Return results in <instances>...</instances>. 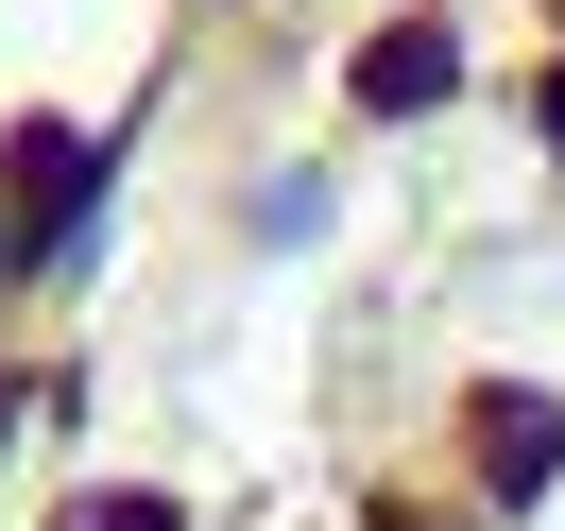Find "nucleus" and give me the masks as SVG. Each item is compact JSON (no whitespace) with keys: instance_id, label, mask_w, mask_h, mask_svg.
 Returning a JSON list of instances; mask_svg holds the SVG:
<instances>
[{"instance_id":"1","label":"nucleus","mask_w":565,"mask_h":531,"mask_svg":"<svg viewBox=\"0 0 565 531\" xmlns=\"http://www.w3.org/2000/svg\"><path fill=\"white\" fill-rule=\"evenodd\" d=\"M462 446H480V480H497V497H548V480H565V394L480 378V394H462Z\"/></svg>"},{"instance_id":"4","label":"nucleus","mask_w":565,"mask_h":531,"mask_svg":"<svg viewBox=\"0 0 565 531\" xmlns=\"http://www.w3.org/2000/svg\"><path fill=\"white\" fill-rule=\"evenodd\" d=\"M70 531H172V514H154V497H86Z\"/></svg>"},{"instance_id":"2","label":"nucleus","mask_w":565,"mask_h":531,"mask_svg":"<svg viewBox=\"0 0 565 531\" xmlns=\"http://www.w3.org/2000/svg\"><path fill=\"white\" fill-rule=\"evenodd\" d=\"M446 70H462V35H446V18H394V35L360 52V104H394V120H412V104H446Z\"/></svg>"},{"instance_id":"5","label":"nucleus","mask_w":565,"mask_h":531,"mask_svg":"<svg viewBox=\"0 0 565 531\" xmlns=\"http://www.w3.org/2000/svg\"><path fill=\"white\" fill-rule=\"evenodd\" d=\"M548 155H565V70H548Z\"/></svg>"},{"instance_id":"3","label":"nucleus","mask_w":565,"mask_h":531,"mask_svg":"<svg viewBox=\"0 0 565 531\" xmlns=\"http://www.w3.org/2000/svg\"><path fill=\"white\" fill-rule=\"evenodd\" d=\"M70 206H86V138H18V241H70Z\"/></svg>"},{"instance_id":"6","label":"nucleus","mask_w":565,"mask_h":531,"mask_svg":"<svg viewBox=\"0 0 565 531\" xmlns=\"http://www.w3.org/2000/svg\"><path fill=\"white\" fill-rule=\"evenodd\" d=\"M0 428H18V394H0Z\"/></svg>"}]
</instances>
